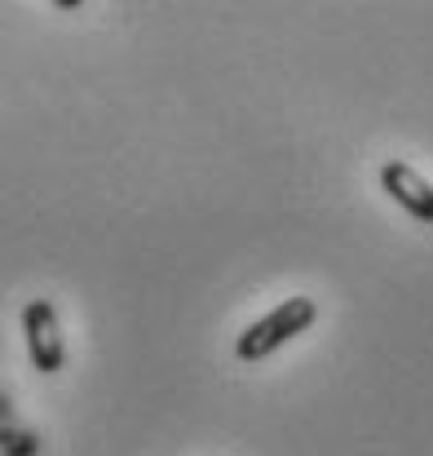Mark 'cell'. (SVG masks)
I'll return each mask as SVG.
<instances>
[{
  "label": "cell",
  "mask_w": 433,
  "mask_h": 456,
  "mask_svg": "<svg viewBox=\"0 0 433 456\" xmlns=\"http://www.w3.org/2000/svg\"><path fill=\"white\" fill-rule=\"evenodd\" d=\"M9 417H13V403L0 395V426H9Z\"/></svg>",
  "instance_id": "cell-5"
},
{
  "label": "cell",
  "mask_w": 433,
  "mask_h": 456,
  "mask_svg": "<svg viewBox=\"0 0 433 456\" xmlns=\"http://www.w3.org/2000/svg\"><path fill=\"white\" fill-rule=\"evenodd\" d=\"M0 456H40V439H36V430L0 426Z\"/></svg>",
  "instance_id": "cell-4"
},
{
  "label": "cell",
  "mask_w": 433,
  "mask_h": 456,
  "mask_svg": "<svg viewBox=\"0 0 433 456\" xmlns=\"http://www.w3.org/2000/svg\"><path fill=\"white\" fill-rule=\"evenodd\" d=\"M381 186H385V191H389V200H394V204H403L416 222L433 226V186L416 173V168H407V164L389 159V164L381 168Z\"/></svg>",
  "instance_id": "cell-3"
},
{
  "label": "cell",
  "mask_w": 433,
  "mask_h": 456,
  "mask_svg": "<svg viewBox=\"0 0 433 456\" xmlns=\"http://www.w3.org/2000/svg\"><path fill=\"white\" fill-rule=\"evenodd\" d=\"M314 319H318V305L309 302V297H288L284 305H275L266 319H257L248 332H239V341H235L239 363H261L266 354H275L279 346H288L296 332H305Z\"/></svg>",
  "instance_id": "cell-1"
},
{
  "label": "cell",
  "mask_w": 433,
  "mask_h": 456,
  "mask_svg": "<svg viewBox=\"0 0 433 456\" xmlns=\"http://www.w3.org/2000/svg\"><path fill=\"white\" fill-rule=\"evenodd\" d=\"M22 337H27V354L40 372H62L67 363V346H62V328H58V310L44 297H31L22 305Z\"/></svg>",
  "instance_id": "cell-2"
}]
</instances>
